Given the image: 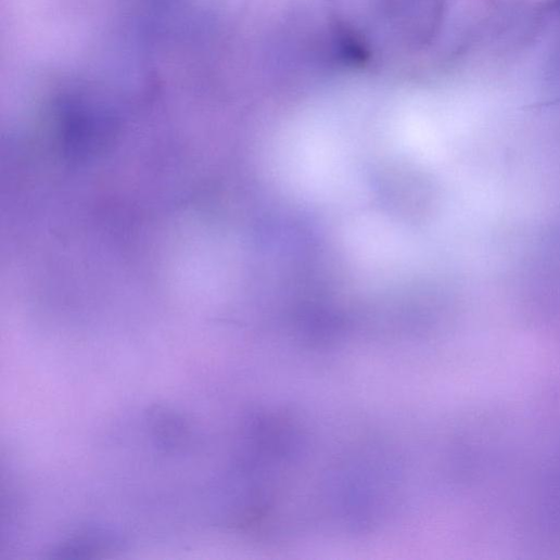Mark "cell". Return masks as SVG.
I'll list each match as a JSON object with an SVG mask.
<instances>
[{"mask_svg": "<svg viewBox=\"0 0 560 560\" xmlns=\"http://www.w3.org/2000/svg\"><path fill=\"white\" fill-rule=\"evenodd\" d=\"M339 53L344 61L353 65H362L369 60L366 46L348 33H342L339 37Z\"/></svg>", "mask_w": 560, "mask_h": 560, "instance_id": "6da1fadb", "label": "cell"}]
</instances>
